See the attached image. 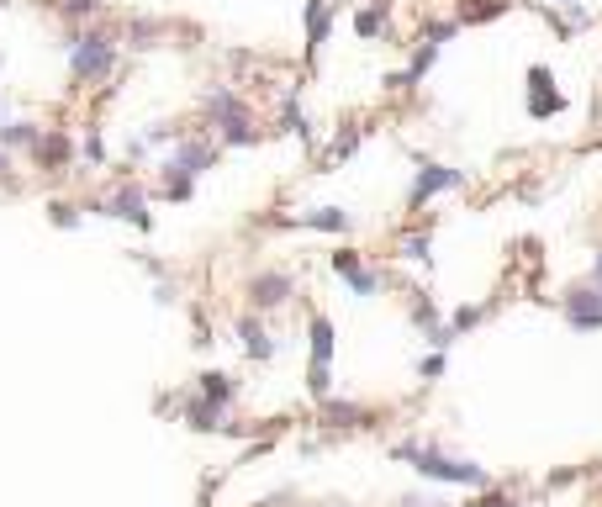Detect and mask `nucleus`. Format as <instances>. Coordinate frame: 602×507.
Listing matches in <instances>:
<instances>
[{"label": "nucleus", "mask_w": 602, "mask_h": 507, "mask_svg": "<svg viewBox=\"0 0 602 507\" xmlns=\"http://www.w3.org/2000/svg\"><path fill=\"white\" fill-rule=\"evenodd\" d=\"M233 375H217V370H206L201 375V402H212V407H228L233 402Z\"/></svg>", "instance_id": "nucleus-15"}, {"label": "nucleus", "mask_w": 602, "mask_h": 507, "mask_svg": "<svg viewBox=\"0 0 602 507\" xmlns=\"http://www.w3.org/2000/svg\"><path fill=\"white\" fill-rule=\"evenodd\" d=\"M59 11L69 16V22H85V16L101 11V0H59Z\"/></svg>", "instance_id": "nucleus-23"}, {"label": "nucleus", "mask_w": 602, "mask_h": 507, "mask_svg": "<svg viewBox=\"0 0 602 507\" xmlns=\"http://www.w3.org/2000/svg\"><path fill=\"white\" fill-rule=\"evenodd\" d=\"M212 159H217V148H212V143H180L175 154L164 159V169H185V175H201V169L212 164Z\"/></svg>", "instance_id": "nucleus-10"}, {"label": "nucleus", "mask_w": 602, "mask_h": 507, "mask_svg": "<svg viewBox=\"0 0 602 507\" xmlns=\"http://www.w3.org/2000/svg\"><path fill=\"white\" fill-rule=\"evenodd\" d=\"M555 6H560V0H555Z\"/></svg>", "instance_id": "nucleus-35"}, {"label": "nucleus", "mask_w": 602, "mask_h": 507, "mask_svg": "<svg viewBox=\"0 0 602 507\" xmlns=\"http://www.w3.org/2000/svg\"><path fill=\"white\" fill-rule=\"evenodd\" d=\"M307 333H312V360H333V323L323 312H312V323H307Z\"/></svg>", "instance_id": "nucleus-16"}, {"label": "nucleus", "mask_w": 602, "mask_h": 507, "mask_svg": "<svg viewBox=\"0 0 602 507\" xmlns=\"http://www.w3.org/2000/svg\"><path fill=\"white\" fill-rule=\"evenodd\" d=\"M48 222H53V228H64V233H74V228H80V206H69V201H48Z\"/></svg>", "instance_id": "nucleus-20"}, {"label": "nucleus", "mask_w": 602, "mask_h": 507, "mask_svg": "<svg viewBox=\"0 0 602 507\" xmlns=\"http://www.w3.org/2000/svg\"><path fill=\"white\" fill-rule=\"evenodd\" d=\"M69 69L80 85H101L117 69V43L106 32H74L69 37Z\"/></svg>", "instance_id": "nucleus-2"}, {"label": "nucleus", "mask_w": 602, "mask_h": 507, "mask_svg": "<svg viewBox=\"0 0 602 507\" xmlns=\"http://www.w3.org/2000/svg\"><path fill=\"white\" fill-rule=\"evenodd\" d=\"M597 286H602V280H597Z\"/></svg>", "instance_id": "nucleus-34"}, {"label": "nucleus", "mask_w": 602, "mask_h": 507, "mask_svg": "<svg viewBox=\"0 0 602 507\" xmlns=\"http://www.w3.org/2000/svg\"><path fill=\"white\" fill-rule=\"evenodd\" d=\"M560 111H566V96H560L555 90V80H550V69L544 64H534L529 69V117H560Z\"/></svg>", "instance_id": "nucleus-7"}, {"label": "nucleus", "mask_w": 602, "mask_h": 507, "mask_svg": "<svg viewBox=\"0 0 602 507\" xmlns=\"http://www.w3.org/2000/svg\"><path fill=\"white\" fill-rule=\"evenodd\" d=\"M238 338H243V354H249V360H270V354H275V338L259 328L254 317H243V323H238Z\"/></svg>", "instance_id": "nucleus-13"}, {"label": "nucleus", "mask_w": 602, "mask_h": 507, "mask_svg": "<svg viewBox=\"0 0 602 507\" xmlns=\"http://www.w3.org/2000/svg\"><path fill=\"white\" fill-rule=\"evenodd\" d=\"M206 111H212V122H217V133H222V143H228V148L259 143V133H254V111H249V101H243L238 90L217 85L212 96H206Z\"/></svg>", "instance_id": "nucleus-1"}, {"label": "nucleus", "mask_w": 602, "mask_h": 507, "mask_svg": "<svg viewBox=\"0 0 602 507\" xmlns=\"http://www.w3.org/2000/svg\"><path fill=\"white\" fill-rule=\"evenodd\" d=\"M333 32V16H328V0H307V53H317Z\"/></svg>", "instance_id": "nucleus-12"}, {"label": "nucleus", "mask_w": 602, "mask_h": 507, "mask_svg": "<svg viewBox=\"0 0 602 507\" xmlns=\"http://www.w3.org/2000/svg\"><path fill=\"white\" fill-rule=\"evenodd\" d=\"M560 312L576 333H597L602 328V286H576L560 296Z\"/></svg>", "instance_id": "nucleus-5"}, {"label": "nucleus", "mask_w": 602, "mask_h": 507, "mask_svg": "<svg viewBox=\"0 0 602 507\" xmlns=\"http://www.w3.org/2000/svg\"><path fill=\"white\" fill-rule=\"evenodd\" d=\"M354 148H360V127H349V133H338V138H333V159H349Z\"/></svg>", "instance_id": "nucleus-26"}, {"label": "nucleus", "mask_w": 602, "mask_h": 507, "mask_svg": "<svg viewBox=\"0 0 602 507\" xmlns=\"http://www.w3.org/2000/svg\"><path fill=\"white\" fill-rule=\"evenodd\" d=\"M481 317H486V307H460V312H455V323H449V333H465V328H476Z\"/></svg>", "instance_id": "nucleus-25"}, {"label": "nucleus", "mask_w": 602, "mask_h": 507, "mask_svg": "<svg viewBox=\"0 0 602 507\" xmlns=\"http://www.w3.org/2000/svg\"><path fill=\"white\" fill-rule=\"evenodd\" d=\"M37 138H43V133H37L32 122H11V127H0V148H32Z\"/></svg>", "instance_id": "nucleus-18"}, {"label": "nucleus", "mask_w": 602, "mask_h": 507, "mask_svg": "<svg viewBox=\"0 0 602 507\" xmlns=\"http://www.w3.org/2000/svg\"><path fill=\"white\" fill-rule=\"evenodd\" d=\"M127 32H133V48H154V37L164 32V22H133Z\"/></svg>", "instance_id": "nucleus-24"}, {"label": "nucleus", "mask_w": 602, "mask_h": 507, "mask_svg": "<svg viewBox=\"0 0 602 507\" xmlns=\"http://www.w3.org/2000/svg\"><path fill=\"white\" fill-rule=\"evenodd\" d=\"M333 270L354 286V296H375V291H381V275L365 270V265H360V254H349V249H344V254H333Z\"/></svg>", "instance_id": "nucleus-8"}, {"label": "nucleus", "mask_w": 602, "mask_h": 507, "mask_svg": "<svg viewBox=\"0 0 602 507\" xmlns=\"http://www.w3.org/2000/svg\"><path fill=\"white\" fill-rule=\"evenodd\" d=\"M328 418H333V423H349V428H354V423H365V407H338V402H333V407H328Z\"/></svg>", "instance_id": "nucleus-27"}, {"label": "nucleus", "mask_w": 602, "mask_h": 507, "mask_svg": "<svg viewBox=\"0 0 602 507\" xmlns=\"http://www.w3.org/2000/svg\"><path fill=\"white\" fill-rule=\"evenodd\" d=\"M381 27H386V11L381 6H365L360 16H354V32H360V37H381Z\"/></svg>", "instance_id": "nucleus-21"}, {"label": "nucleus", "mask_w": 602, "mask_h": 507, "mask_svg": "<svg viewBox=\"0 0 602 507\" xmlns=\"http://www.w3.org/2000/svg\"><path fill=\"white\" fill-rule=\"evenodd\" d=\"M465 507H513L507 497H476V502H465Z\"/></svg>", "instance_id": "nucleus-31"}, {"label": "nucleus", "mask_w": 602, "mask_h": 507, "mask_svg": "<svg viewBox=\"0 0 602 507\" xmlns=\"http://www.w3.org/2000/svg\"><path fill=\"white\" fill-rule=\"evenodd\" d=\"M455 27L460 22H428L423 27V43H444V37H455Z\"/></svg>", "instance_id": "nucleus-28"}, {"label": "nucleus", "mask_w": 602, "mask_h": 507, "mask_svg": "<svg viewBox=\"0 0 602 507\" xmlns=\"http://www.w3.org/2000/svg\"><path fill=\"white\" fill-rule=\"evenodd\" d=\"M80 154H85L90 164H101V159H106V143H101V133H90V138L80 143Z\"/></svg>", "instance_id": "nucleus-29"}, {"label": "nucleus", "mask_w": 602, "mask_h": 507, "mask_svg": "<svg viewBox=\"0 0 602 507\" xmlns=\"http://www.w3.org/2000/svg\"><path fill=\"white\" fill-rule=\"evenodd\" d=\"M6 169H11V159H6V154H0V175H6Z\"/></svg>", "instance_id": "nucleus-32"}, {"label": "nucleus", "mask_w": 602, "mask_h": 507, "mask_svg": "<svg viewBox=\"0 0 602 507\" xmlns=\"http://www.w3.org/2000/svg\"><path fill=\"white\" fill-rule=\"evenodd\" d=\"M85 212H96V217H122V222H133V228H154V217H148V201H143V191L138 185H117L111 196H101V201H90Z\"/></svg>", "instance_id": "nucleus-4"}, {"label": "nucleus", "mask_w": 602, "mask_h": 507, "mask_svg": "<svg viewBox=\"0 0 602 507\" xmlns=\"http://www.w3.org/2000/svg\"><path fill=\"white\" fill-rule=\"evenodd\" d=\"M402 259H412V265H428V259H434V238H428V233H407V238H402Z\"/></svg>", "instance_id": "nucleus-19"}, {"label": "nucleus", "mask_w": 602, "mask_h": 507, "mask_svg": "<svg viewBox=\"0 0 602 507\" xmlns=\"http://www.w3.org/2000/svg\"><path fill=\"white\" fill-rule=\"evenodd\" d=\"M418 370H423V381H434V375L444 370V354H428V360H423Z\"/></svg>", "instance_id": "nucleus-30"}, {"label": "nucleus", "mask_w": 602, "mask_h": 507, "mask_svg": "<svg viewBox=\"0 0 602 507\" xmlns=\"http://www.w3.org/2000/svg\"><path fill=\"white\" fill-rule=\"evenodd\" d=\"M296 222H301V228H317V233H349V212H338V206H317V212H301Z\"/></svg>", "instance_id": "nucleus-14"}, {"label": "nucleus", "mask_w": 602, "mask_h": 507, "mask_svg": "<svg viewBox=\"0 0 602 507\" xmlns=\"http://www.w3.org/2000/svg\"><path fill=\"white\" fill-rule=\"evenodd\" d=\"M597 280H602V249H597Z\"/></svg>", "instance_id": "nucleus-33"}, {"label": "nucleus", "mask_w": 602, "mask_h": 507, "mask_svg": "<svg viewBox=\"0 0 602 507\" xmlns=\"http://www.w3.org/2000/svg\"><path fill=\"white\" fill-rule=\"evenodd\" d=\"M460 185H465V169L423 164V169H418V180H412V191H407V201H412V206H423V201H434V196H444V191H460Z\"/></svg>", "instance_id": "nucleus-6"}, {"label": "nucleus", "mask_w": 602, "mask_h": 507, "mask_svg": "<svg viewBox=\"0 0 602 507\" xmlns=\"http://www.w3.org/2000/svg\"><path fill=\"white\" fill-rule=\"evenodd\" d=\"M291 291H296V286H291V275H286V270H265V275H254V280H249V296H254L259 307H280Z\"/></svg>", "instance_id": "nucleus-9"}, {"label": "nucleus", "mask_w": 602, "mask_h": 507, "mask_svg": "<svg viewBox=\"0 0 602 507\" xmlns=\"http://www.w3.org/2000/svg\"><path fill=\"white\" fill-rule=\"evenodd\" d=\"M32 154H37V164H43V169H64L69 154H74V143H69V133H43V138L32 143Z\"/></svg>", "instance_id": "nucleus-11"}, {"label": "nucleus", "mask_w": 602, "mask_h": 507, "mask_svg": "<svg viewBox=\"0 0 602 507\" xmlns=\"http://www.w3.org/2000/svg\"><path fill=\"white\" fill-rule=\"evenodd\" d=\"M391 455L412 460V465H418V476H428V481H444V486H486V471H481V465H470V460H449V455L412 449V444H397Z\"/></svg>", "instance_id": "nucleus-3"}, {"label": "nucleus", "mask_w": 602, "mask_h": 507, "mask_svg": "<svg viewBox=\"0 0 602 507\" xmlns=\"http://www.w3.org/2000/svg\"><path fill=\"white\" fill-rule=\"evenodd\" d=\"M164 196L169 201H191L196 196V175H185V169H164Z\"/></svg>", "instance_id": "nucleus-17"}, {"label": "nucleus", "mask_w": 602, "mask_h": 507, "mask_svg": "<svg viewBox=\"0 0 602 507\" xmlns=\"http://www.w3.org/2000/svg\"><path fill=\"white\" fill-rule=\"evenodd\" d=\"M507 11V0H481V6H465L460 11V22H492V16Z\"/></svg>", "instance_id": "nucleus-22"}]
</instances>
